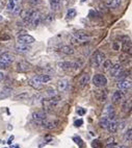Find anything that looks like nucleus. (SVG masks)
<instances>
[{
	"label": "nucleus",
	"mask_w": 132,
	"mask_h": 148,
	"mask_svg": "<svg viewBox=\"0 0 132 148\" xmlns=\"http://www.w3.org/2000/svg\"><path fill=\"white\" fill-rule=\"evenodd\" d=\"M50 80H51V77L48 74H40V75L32 77L31 79L29 80V85L31 86V87H33L35 89H41L43 85H46Z\"/></svg>",
	"instance_id": "nucleus-1"
},
{
	"label": "nucleus",
	"mask_w": 132,
	"mask_h": 148,
	"mask_svg": "<svg viewBox=\"0 0 132 148\" xmlns=\"http://www.w3.org/2000/svg\"><path fill=\"white\" fill-rule=\"evenodd\" d=\"M39 13H40V12L35 10V8H25V10H23V11L21 12L20 17H21V19L26 24H30L32 20H33V18H35Z\"/></svg>",
	"instance_id": "nucleus-2"
},
{
	"label": "nucleus",
	"mask_w": 132,
	"mask_h": 148,
	"mask_svg": "<svg viewBox=\"0 0 132 148\" xmlns=\"http://www.w3.org/2000/svg\"><path fill=\"white\" fill-rule=\"evenodd\" d=\"M104 61H105V54L100 50L95 51L94 54L92 56V58H90L92 66L94 68H99L100 66H102V64H103Z\"/></svg>",
	"instance_id": "nucleus-3"
},
{
	"label": "nucleus",
	"mask_w": 132,
	"mask_h": 148,
	"mask_svg": "<svg viewBox=\"0 0 132 148\" xmlns=\"http://www.w3.org/2000/svg\"><path fill=\"white\" fill-rule=\"evenodd\" d=\"M61 100V98L59 96H53V97L50 98H46L44 100L42 101L43 103V106L46 108V110H53L54 108L58 106V103L59 101Z\"/></svg>",
	"instance_id": "nucleus-4"
},
{
	"label": "nucleus",
	"mask_w": 132,
	"mask_h": 148,
	"mask_svg": "<svg viewBox=\"0 0 132 148\" xmlns=\"http://www.w3.org/2000/svg\"><path fill=\"white\" fill-rule=\"evenodd\" d=\"M93 84L97 88H104L107 85V78L104 74H95L93 77Z\"/></svg>",
	"instance_id": "nucleus-5"
},
{
	"label": "nucleus",
	"mask_w": 132,
	"mask_h": 148,
	"mask_svg": "<svg viewBox=\"0 0 132 148\" xmlns=\"http://www.w3.org/2000/svg\"><path fill=\"white\" fill-rule=\"evenodd\" d=\"M31 118H32V120L35 121V124L43 125V123L47 120V114L43 111H37V112H35V113H32Z\"/></svg>",
	"instance_id": "nucleus-6"
},
{
	"label": "nucleus",
	"mask_w": 132,
	"mask_h": 148,
	"mask_svg": "<svg viewBox=\"0 0 132 148\" xmlns=\"http://www.w3.org/2000/svg\"><path fill=\"white\" fill-rule=\"evenodd\" d=\"M17 41H18L19 44H23V45H30L35 42V38L30 36V34H19L17 37Z\"/></svg>",
	"instance_id": "nucleus-7"
},
{
	"label": "nucleus",
	"mask_w": 132,
	"mask_h": 148,
	"mask_svg": "<svg viewBox=\"0 0 132 148\" xmlns=\"http://www.w3.org/2000/svg\"><path fill=\"white\" fill-rule=\"evenodd\" d=\"M72 37H74L75 39H77V40H80V41H82V42L85 43L90 38V32H87L86 30H82V29H80V30H76V32H73V34H72Z\"/></svg>",
	"instance_id": "nucleus-8"
},
{
	"label": "nucleus",
	"mask_w": 132,
	"mask_h": 148,
	"mask_svg": "<svg viewBox=\"0 0 132 148\" xmlns=\"http://www.w3.org/2000/svg\"><path fill=\"white\" fill-rule=\"evenodd\" d=\"M103 116L106 117V118H108L109 120H114L116 118V111H114V106H111V104H107L104 108V112H103Z\"/></svg>",
	"instance_id": "nucleus-9"
},
{
	"label": "nucleus",
	"mask_w": 132,
	"mask_h": 148,
	"mask_svg": "<svg viewBox=\"0 0 132 148\" xmlns=\"http://www.w3.org/2000/svg\"><path fill=\"white\" fill-rule=\"evenodd\" d=\"M15 60L14 56L10 52H3L0 54V64H4V65H10Z\"/></svg>",
	"instance_id": "nucleus-10"
},
{
	"label": "nucleus",
	"mask_w": 132,
	"mask_h": 148,
	"mask_svg": "<svg viewBox=\"0 0 132 148\" xmlns=\"http://www.w3.org/2000/svg\"><path fill=\"white\" fill-rule=\"evenodd\" d=\"M122 72H123V66L121 64H116V65H112L110 67L109 75H110V77H118Z\"/></svg>",
	"instance_id": "nucleus-11"
},
{
	"label": "nucleus",
	"mask_w": 132,
	"mask_h": 148,
	"mask_svg": "<svg viewBox=\"0 0 132 148\" xmlns=\"http://www.w3.org/2000/svg\"><path fill=\"white\" fill-rule=\"evenodd\" d=\"M116 87L121 91H127L131 89V80L128 79H120L116 82Z\"/></svg>",
	"instance_id": "nucleus-12"
},
{
	"label": "nucleus",
	"mask_w": 132,
	"mask_h": 148,
	"mask_svg": "<svg viewBox=\"0 0 132 148\" xmlns=\"http://www.w3.org/2000/svg\"><path fill=\"white\" fill-rule=\"evenodd\" d=\"M31 65L25 61H20L17 63L16 65V70L18 72H27L28 70H30Z\"/></svg>",
	"instance_id": "nucleus-13"
},
{
	"label": "nucleus",
	"mask_w": 132,
	"mask_h": 148,
	"mask_svg": "<svg viewBox=\"0 0 132 148\" xmlns=\"http://www.w3.org/2000/svg\"><path fill=\"white\" fill-rule=\"evenodd\" d=\"M70 87V80L68 78H63L57 82V89L59 92H67Z\"/></svg>",
	"instance_id": "nucleus-14"
},
{
	"label": "nucleus",
	"mask_w": 132,
	"mask_h": 148,
	"mask_svg": "<svg viewBox=\"0 0 132 148\" xmlns=\"http://www.w3.org/2000/svg\"><path fill=\"white\" fill-rule=\"evenodd\" d=\"M58 67L63 70H71L72 68H77V64L76 63H72V62H61L58 63Z\"/></svg>",
	"instance_id": "nucleus-15"
},
{
	"label": "nucleus",
	"mask_w": 132,
	"mask_h": 148,
	"mask_svg": "<svg viewBox=\"0 0 132 148\" xmlns=\"http://www.w3.org/2000/svg\"><path fill=\"white\" fill-rule=\"evenodd\" d=\"M90 74L88 73H83L80 76L79 80H78V85H79L80 88H85L87 86V84L90 82Z\"/></svg>",
	"instance_id": "nucleus-16"
},
{
	"label": "nucleus",
	"mask_w": 132,
	"mask_h": 148,
	"mask_svg": "<svg viewBox=\"0 0 132 148\" xmlns=\"http://www.w3.org/2000/svg\"><path fill=\"white\" fill-rule=\"evenodd\" d=\"M94 94H95V97L97 98L99 101H104V100H106V98H107V91L102 90V89L96 90L95 92H94Z\"/></svg>",
	"instance_id": "nucleus-17"
},
{
	"label": "nucleus",
	"mask_w": 132,
	"mask_h": 148,
	"mask_svg": "<svg viewBox=\"0 0 132 148\" xmlns=\"http://www.w3.org/2000/svg\"><path fill=\"white\" fill-rule=\"evenodd\" d=\"M59 124V121L57 120H46L44 123H43L42 126L45 127V128H48V130H53V128H56Z\"/></svg>",
	"instance_id": "nucleus-18"
},
{
	"label": "nucleus",
	"mask_w": 132,
	"mask_h": 148,
	"mask_svg": "<svg viewBox=\"0 0 132 148\" xmlns=\"http://www.w3.org/2000/svg\"><path fill=\"white\" fill-rule=\"evenodd\" d=\"M124 93L123 91L118 90L112 94V102L114 103H120L123 99H124Z\"/></svg>",
	"instance_id": "nucleus-19"
},
{
	"label": "nucleus",
	"mask_w": 132,
	"mask_h": 148,
	"mask_svg": "<svg viewBox=\"0 0 132 148\" xmlns=\"http://www.w3.org/2000/svg\"><path fill=\"white\" fill-rule=\"evenodd\" d=\"M106 130H108L110 134L116 132L118 130H119V122L114 121V120H111V121L108 123V125H107V127H106Z\"/></svg>",
	"instance_id": "nucleus-20"
},
{
	"label": "nucleus",
	"mask_w": 132,
	"mask_h": 148,
	"mask_svg": "<svg viewBox=\"0 0 132 148\" xmlns=\"http://www.w3.org/2000/svg\"><path fill=\"white\" fill-rule=\"evenodd\" d=\"M12 93H13V89L12 88H3L2 90L0 91V99H4V98L10 97L12 95Z\"/></svg>",
	"instance_id": "nucleus-21"
},
{
	"label": "nucleus",
	"mask_w": 132,
	"mask_h": 148,
	"mask_svg": "<svg viewBox=\"0 0 132 148\" xmlns=\"http://www.w3.org/2000/svg\"><path fill=\"white\" fill-rule=\"evenodd\" d=\"M15 49H16L18 52L20 53H27L30 51V46L29 45H23V44H18V45L15 46Z\"/></svg>",
	"instance_id": "nucleus-22"
},
{
	"label": "nucleus",
	"mask_w": 132,
	"mask_h": 148,
	"mask_svg": "<svg viewBox=\"0 0 132 148\" xmlns=\"http://www.w3.org/2000/svg\"><path fill=\"white\" fill-rule=\"evenodd\" d=\"M59 51L63 53H65V54H68V56H71V54H73L74 53V49H73V47L70 45H63L59 47Z\"/></svg>",
	"instance_id": "nucleus-23"
},
{
	"label": "nucleus",
	"mask_w": 132,
	"mask_h": 148,
	"mask_svg": "<svg viewBox=\"0 0 132 148\" xmlns=\"http://www.w3.org/2000/svg\"><path fill=\"white\" fill-rule=\"evenodd\" d=\"M104 2L106 5L111 8H116L121 5V0H104Z\"/></svg>",
	"instance_id": "nucleus-24"
},
{
	"label": "nucleus",
	"mask_w": 132,
	"mask_h": 148,
	"mask_svg": "<svg viewBox=\"0 0 132 148\" xmlns=\"http://www.w3.org/2000/svg\"><path fill=\"white\" fill-rule=\"evenodd\" d=\"M49 3L53 11H57L61 8V0H49Z\"/></svg>",
	"instance_id": "nucleus-25"
},
{
	"label": "nucleus",
	"mask_w": 132,
	"mask_h": 148,
	"mask_svg": "<svg viewBox=\"0 0 132 148\" xmlns=\"http://www.w3.org/2000/svg\"><path fill=\"white\" fill-rule=\"evenodd\" d=\"M122 48H123V50L126 53H129V54L131 53V42H130L129 39L123 42V47Z\"/></svg>",
	"instance_id": "nucleus-26"
},
{
	"label": "nucleus",
	"mask_w": 132,
	"mask_h": 148,
	"mask_svg": "<svg viewBox=\"0 0 132 148\" xmlns=\"http://www.w3.org/2000/svg\"><path fill=\"white\" fill-rule=\"evenodd\" d=\"M106 148H114L116 146V139L114 137H109L107 140H106L105 144Z\"/></svg>",
	"instance_id": "nucleus-27"
},
{
	"label": "nucleus",
	"mask_w": 132,
	"mask_h": 148,
	"mask_svg": "<svg viewBox=\"0 0 132 148\" xmlns=\"http://www.w3.org/2000/svg\"><path fill=\"white\" fill-rule=\"evenodd\" d=\"M43 20H44V22L47 24H50L52 23L53 21H54V15H53L52 13H49L47 14L45 16V18H43Z\"/></svg>",
	"instance_id": "nucleus-28"
},
{
	"label": "nucleus",
	"mask_w": 132,
	"mask_h": 148,
	"mask_svg": "<svg viewBox=\"0 0 132 148\" xmlns=\"http://www.w3.org/2000/svg\"><path fill=\"white\" fill-rule=\"evenodd\" d=\"M110 122V120L108 119V118H106V117H102L100 119V122H99V124H100V126L102 127V128H106L107 127V125H108V123Z\"/></svg>",
	"instance_id": "nucleus-29"
},
{
	"label": "nucleus",
	"mask_w": 132,
	"mask_h": 148,
	"mask_svg": "<svg viewBox=\"0 0 132 148\" xmlns=\"http://www.w3.org/2000/svg\"><path fill=\"white\" fill-rule=\"evenodd\" d=\"M131 136H132V130L129 127V128L126 130V132H125V135H124V141L125 142H129V141H131Z\"/></svg>",
	"instance_id": "nucleus-30"
},
{
	"label": "nucleus",
	"mask_w": 132,
	"mask_h": 148,
	"mask_svg": "<svg viewBox=\"0 0 132 148\" xmlns=\"http://www.w3.org/2000/svg\"><path fill=\"white\" fill-rule=\"evenodd\" d=\"M15 8H16V5H15V1H14V0H8L7 4H6L7 11H10V12L15 11Z\"/></svg>",
	"instance_id": "nucleus-31"
},
{
	"label": "nucleus",
	"mask_w": 132,
	"mask_h": 148,
	"mask_svg": "<svg viewBox=\"0 0 132 148\" xmlns=\"http://www.w3.org/2000/svg\"><path fill=\"white\" fill-rule=\"evenodd\" d=\"M130 110H131V100H126L125 101V103L123 104V111L124 112H129Z\"/></svg>",
	"instance_id": "nucleus-32"
},
{
	"label": "nucleus",
	"mask_w": 132,
	"mask_h": 148,
	"mask_svg": "<svg viewBox=\"0 0 132 148\" xmlns=\"http://www.w3.org/2000/svg\"><path fill=\"white\" fill-rule=\"evenodd\" d=\"M45 95L47 98H50V97H53V96L56 95V92L54 89H52V88H50V89H48L47 91L45 92Z\"/></svg>",
	"instance_id": "nucleus-33"
},
{
	"label": "nucleus",
	"mask_w": 132,
	"mask_h": 148,
	"mask_svg": "<svg viewBox=\"0 0 132 148\" xmlns=\"http://www.w3.org/2000/svg\"><path fill=\"white\" fill-rule=\"evenodd\" d=\"M28 97H29L28 93L24 92V93H21L20 95H17L16 97H15V99H16V100H24V99H27Z\"/></svg>",
	"instance_id": "nucleus-34"
},
{
	"label": "nucleus",
	"mask_w": 132,
	"mask_h": 148,
	"mask_svg": "<svg viewBox=\"0 0 132 148\" xmlns=\"http://www.w3.org/2000/svg\"><path fill=\"white\" fill-rule=\"evenodd\" d=\"M76 16V11H75L74 8H70L68 13H67V19L69 20V19H73L74 17Z\"/></svg>",
	"instance_id": "nucleus-35"
},
{
	"label": "nucleus",
	"mask_w": 132,
	"mask_h": 148,
	"mask_svg": "<svg viewBox=\"0 0 132 148\" xmlns=\"http://www.w3.org/2000/svg\"><path fill=\"white\" fill-rule=\"evenodd\" d=\"M103 69L104 70H108V69H110V67L112 66V63H111V61H109V60H106V61L103 62Z\"/></svg>",
	"instance_id": "nucleus-36"
},
{
	"label": "nucleus",
	"mask_w": 132,
	"mask_h": 148,
	"mask_svg": "<svg viewBox=\"0 0 132 148\" xmlns=\"http://www.w3.org/2000/svg\"><path fill=\"white\" fill-rule=\"evenodd\" d=\"M93 147L95 148H102V144L99 140H95L93 142Z\"/></svg>",
	"instance_id": "nucleus-37"
},
{
	"label": "nucleus",
	"mask_w": 132,
	"mask_h": 148,
	"mask_svg": "<svg viewBox=\"0 0 132 148\" xmlns=\"http://www.w3.org/2000/svg\"><path fill=\"white\" fill-rule=\"evenodd\" d=\"M82 123H83V120H82V119L76 120V121H75V126H76V127H80L82 125Z\"/></svg>",
	"instance_id": "nucleus-38"
},
{
	"label": "nucleus",
	"mask_w": 132,
	"mask_h": 148,
	"mask_svg": "<svg viewBox=\"0 0 132 148\" xmlns=\"http://www.w3.org/2000/svg\"><path fill=\"white\" fill-rule=\"evenodd\" d=\"M29 2L31 3L32 5H37L41 2V0H29Z\"/></svg>",
	"instance_id": "nucleus-39"
},
{
	"label": "nucleus",
	"mask_w": 132,
	"mask_h": 148,
	"mask_svg": "<svg viewBox=\"0 0 132 148\" xmlns=\"http://www.w3.org/2000/svg\"><path fill=\"white\" fill-rule=\"evenodd\" d=\"M77 112H78V113H79V115H80V116H82V115H83V114H84V113H85V111H84V110H82V108H78V110H77Z\"/></svg>",
	"instance_id": "nucleus-40"
},
{
	"label": "nucleus",
	"mask_w": 132,
	"mask_h": 148,
	"mask_svg": "<svg viewBox=\"0 0 132 148\" xmlns=\"http://www.w3.org/2000/svg\"><path fill=\"white\" fill-rule=\"evenodd\" d=\"M7 65H4V64H0V69H6L7 68Z\"/></svg>",
	"instance_id": "nucleus-41"
},
{
	"label": "nucleus",
	"mask_w": 132,
	"mask_h": 148,
	"mask_svg": "<svg viewBox=\"0 0 132 148\" xmlns=\"http://www.w3.org/2000/svg\"><path fill=\"white\" fill-rule=\"evenodd\" d=\"M3 79H4V74H3L2 72H0V82Z\"/></svg>",
	"instance_id": "nucleus-42"
},
{
	"label": "nucleus",
	"mask_w": 132,
	"mask_h": 148,
	"mask_svg": "<svg viewBox=\"0 0 132 148\" xmlns=\"http://www.w3.org/2000/svg\"><path fill=\"white\" fill-rule=\"evenodd\" d=\"M114 148H127V147L124 145H116V146H114Z\"/></svg>",
	"instance_id": "nucleus-43"
},
{
	"label": "nucleus",
	"mask_w": 132,
	"mask_h": 148,
	"mask_svg": "<svg viewBox=\"0 0 132 148\" xmlns=\"http://www.w3.org/2000/svg\"><path fill=\"white\" fill-rule=\"evenodd\" d=\"M13 140H14V137H13V136H12V137L10 138V139H8V144H11L12 141H13Z\"/></svg>",
	"instance_id": "nucleus-44"
},
{
	"label": "nucleus",
	"mask_w": 132,
	"mask_h": 148,
	"mask_svg": "<svg viewBox=\"0 0 132 148\" xmlns=\"http://www.w3.org/2000/svg\"><path fill=\"white\" fill-rule=\"evenodd\" d=\"M11 148H20V147H19V145H12Z\"/></svg>",
	"instance_id": "nucleus-45"
},
{
	"label": "nucleus",
	"mask_w": 132,
	"mask_h": 148,
	"mask_svg": "<svg viewBox=\"0 0 132 148\" xmlns=\"http://www.w3.org/2000/svg\"><path fill=\"white\" fill-rule=\"evenodd\" d=\"M0 21H2V16H0Z\"/></svg>",
	"instance_id": "nucleus-46"
},
{
	"label": "nucleus",
	"mask_w": 132,
	"mask_h": 148,
	"mask_svg": "<svg viewBox=\"0 0 132 148\" xmlns=\"http://www.w3.org/2000/svg\"><path fill=\"white\" fill-rule=\"evenodd\" d=\"M14 1H16V0H14Z\"/></svg>",
	"instance_id": "nucleus-47"
}]
</instances>
